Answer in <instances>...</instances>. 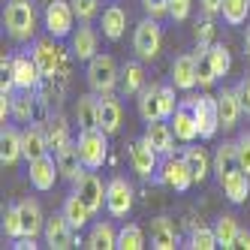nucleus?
I'll return each mask as SVG.
<instances>
[{
    "instance_id": "obj_32",
    "label": "nucleus",
    "mask_w": 250,
    "mask_h": 250,
    "mask_svg": "<svg viewBox=\"0 0 250 250\" xmlns=\"http://www.w3.org/2000/svg\"><path fill=\"white\" fill-rule=\"evenodd\" d=\"M100 27H103V37L105 40H121L124 37V27H127V12H124L118 3H112L109 9H103V21H100Z\"/></svg>"
},
{
    "instance_id": "obj_2",
    "label": "nucleus",
    "mask_w": 250,
    "mask_h": 250,
    "mask_svg": "<svg viewBox=\"0 0 250 250\" xmlns=\"http://www.w3.org/2000/svg\"><path fill=\"white\" fill-rule=\"evenodd\" d=\"M84 79H87V87H91L94 94H112L121 84V69H118L112 55H94L87 61Z\"/></svg>"
},
{
    "instance_id": "obj_29",
    "label": "nucleus",
    "mask_w": 250,
    "mask_h": 250,
    "mask_svg": "<svg viewBox=\"0 0 250 250\" xmlns=\"http://www.w3.org/2000/svg\"><path fill=\"white\" fill-rule=\"evenodd\" d=\"M76 121L82 130H91V127H100V94H84L79 97L76 103Z\"/></svg>"
},
{
    "instance_id": "obj_24",
    "label": "nucleus",
    "mask_w": 250,
    "mask_h": 250,
    "mask_svg": "<svg viewBox=\"0 0 250 250\" xmlns=\"http://www.w3.org/2000/svg\"><path fill=\"white\" fill-rule=\"evenodd\" d=\"M181 157L187 160V166H190V172H193V181L196 184H202L205 178H208V172H211V157H208V151L205 148H199L196 142H187V148L181 151Z\"/></svg>"
},
{
    "instance_id": "obj_47",
    "label": "nucleus",
    "mask_w": 250,
    "mask_h": 250,
    "mask_svg": "<svg viewBox=\"0 0 250 250\" xmlns=\"http://www.w3.org/2000/svg\"><path fill=\"white\" fill-rule=\"evenodd\" d=\"M235 145H238V169L250 175V133H241L235 139Z\"/></svg>"
},
{
    "instance_id": "obj_36",
    "label": "nucleus",
    "mask_w": 250,
    "mask_h": 250,
    "mask_svg": "<svg viewBox=\"0 0 250 250\" xmlns=\"http://www.w3.org/2000/svg\"><path fill=\"white\" fill-rule=\"evenodd\" d=\"M45 133H48V148H51V154L73 142V139H69V124H66L63 115H51L48 124H45Z\"/></svg>"
},
{
    "instance_id": "obj_39",
    "label": "nucleus",
    "mask_w": 250,
    "mask_h": 250,
    "mask_svg": "<svg viewBox=\"0 0 250 250\" xmlns=\"http://www.w3.org/2000/svg\"><path fill=\"white\" fill-rule=\"evenodd\" d=\"M145 247V232L136 223H127L118 232V250H142Z\"/></svg>"
},
{
    "instance_id": "obj_27",
    "label": "nucleus",
    "mask_w": 250,
    "mask_h": 250,
    "mask_svg": "<svg viewBox=\"0 0 250 250\" xmlns=\"http://www.w3.org/2000/svg\"><path fill=\"white\" fill-rule=\"evenodd\" d=\"M121 103L112 94H100V130H105L109 136H115L121 130Z\"/></svg>"
},
{
    "instance_id": "obj_38",
    "label": "nucleus",
    "mask_w": 250,
    "mask_h": 250,
    "mask_svg": "<svg viewBox=\"0 0 250 250\" xmlns=\"http://www.w3.org/2000/svg\"><path fill=\"white\" fill-rule=\"evenodd\" d=\"M214 232H217V244H220L223 250L235 247L238 223H235V217H232V214H220V217H217V223H214Z\"/></svg>"
},
{
    "instance_id": "obj_22",
    "label": "nucleus",
    "mask_w": 250,
    "mask_h": 250,
    "mask_svg": "<svg viewBox=\"0 0 250 250\" xmlns=\"http://www.w3.org/2000/svg\"><path fill=\"white\" fill-rule=\"evenodd\" d=\"M145 139L151 142V148L160 157H166V154H172V145H175V130L166 121H151L145 127Z\"/></svg>"
},
{
    "instance_id": "obj_14",
    "label": "nucleus",
    "mask_w": 250,
    "mask_h": 250,
    "mask_svg": "<svg viewBox=\"0 0 250 250\" xmlns=\"http://www.w3.org/2000/svg\"><path fill=\"white\" fill-rule=\"evenodd\" d=\"M199 45H196L193 55H181L172 61V84L178 91H193L199 84V76H196V63H199Z\"/></svg>"
},
{
    "instance_id": "obj_8",
    "label": "nucleus",
    "mask_w": 250,
    "mask_h": 250,
    "mask_svg": "<svg viewBox=\"0 0 250 250\" xmlns=\"http://www.w3.org/2000/svg\"><path fill=\"white\" fill-rule=\"evenodd\" d=\"M73 24H76V12H73V3H69V0H51L45 6V30L55 40L73 37V30H76Z\"/></svg>"
},
{
    "instance_id": "obj_4",
    "label": "nucleus",
    "mask_w": 250,
    "mask_h": 250,
    "mask_svg": "<svg viewBox=\"0 0 250 250\" xmlns=\"http://www.w3.org/2000/svg\"><path fill=\"white\" fill-rule=\"evenodd\" d=\"M79 154L84 160L87 169H103V163L109 160V133L91 127V130H82L79 133Z\"/></svg>"
},
{
    "instance_id": "obj_18",
    "label": "nucleus",
    "mask_w": 250,
    "mask_h": 250,
    "mask_svg": "<svg viewBox=\"0 0 250 250\" xmlns=\"http://www.w3.org/2000/svg\"><path fill=\"white\" fill-rule=\"evenodd\" d=\"M244 112V105H241V94H238V87H223V91L217 94V115H220V127L223 130H232L238 124Z\"/></svg>"
},
{
    "instance_id": "obj_33",
    "label": "nucleus",
    "mask_w": 250,
    "mask_h": 250,
    "mask_svg": "<svg viewBox=\"0 0 250 250\" xmlns=\"http://www.w3.org/2000/svg\"><path fill=\"white\" fill-rule=\"evenodd\" d=\"M232 169H238V145L235 142H223L214 151V169L211 172H217V181H223Z\"/></svg>"
},
{
    "instance_id": "obj_15",
    "label": "nucleus",
    "mask_w": 250,
    "mask_h": 250,
    "mask_svg": "<svg viewBox=\"0 0 250 250\" xmlns=\"http://www.w3.org/2000/svg\"><path fill=\"white\" fill-rule=\"evenodd\" d=\"M55 160H58V169H61V178L69 184H76L79 178L87 172L84 160L79 154V142H69V145H63L61 151H55Z\"/></svg>"
},
{
    "instance_id": "obj_12",
    "label": "nucleus",
    "mask_w": 250,
    "mask_h": 250,
    "mask_svg": "<svg viewBox=\"0 0 250 250\" xmlns=\"http://www.w3.org/2000/svg\"><path fill=\"white\" fill-rule=\"evenodd\" d=\"M30 55H33V61L40 63V69H42V76H45V79H55L61 69L66 66L63 51H61L55 42H48V40H33Z\"/></svg>"
},
{
    "instance_id": "obj_54",
    "label": "nucleus",
    "mask_w": 250,
    "mask_h": 250,
    "mask_svg": "<svg viewBox=\"0 0 250 250\" xmlns=\"http://www.w3.org/2000/svg\"><path fill=\"white\" fill-rule=\"evenodd\" d=\"M244 48H247V55H250V27H247V37H244Z\"/></svg>"
},
{
    "instance_id": "obj_41",
    "label": "nucleus",
    "mask_w": 250,
    "mask_h": 250,
    "mask_svg": "<svg viewBox=\"0 0 250 250\" xmlns=\"http://www.w3.org/2000/svg\"><path fill=\"white\" fill-rule=\"evenodd\" d=\"M208 61H211V66H214V73H217V79H223V76L229 73V66H232V55H229V48H226V45H220V42H214V45L208 48Z\"/></svg>"
},
{
    "instance_id": "obj_35",
    "label": "nucleus",
    "mask_w": 250,
    "mask_h": 250,
    "mask_svg": "<svg viewBox=\"0 0 250 250\" xmlns=\"http://www.w3.org/2000/svg\"><path fill=\"white\" fill-rule=\"evenodd\" d=\"M37 94L40 91H19L12 97V121L33 124V115H37Z\"/></svg>"
},
{
    "instance_id": "obj_10",
    "label": "nucleus",
    "mask_w": 250,
    "mask_h": 250,
    "mask_svg": "<svg viewBox=\"0 0 250 250\" xmlns=\"http://www.w3.org/2000/svg\"><path fill=\"white\" fill-rule=\"evenodd\" d=\"M105 187H109V184H103V178L97 175V169H87L79 181L73 184V190L82 196V202L91 208L94 214L103 211V205H105Z\"/></svg>"
},
{
    "instance_id": "obj_45",
    "label": "nucleus",
    "mask_w": 250,
    "mask_h": 250,
    "mask_svg": "<svg viewBox=\"0 0 250 250\" xmlns=\"http://www.w3.org/2000/svg\"><path fill=\"white\" fill-rule=\"evenodd\" d=\"M178 105L181 103L175 100V84H160V109H163V121H169L175 115Z\"/></svg>"
},
{
    "instance_id": "obj_52",
    "label": "nucleus",
    "mask_w": 250,
    "mask_h": 250,
    "mask_svg": "<svg viewBox=\"0 0 250 250\" xmlns=\"http://www.w3.org/2000/svg\"><path fill=\"white\" fill-rule=\"evenodd\" d=\"M199 3H202V12L205 15H217L220 6H223V0H199Z\"/></svg>"
},
{
    "instance_id": "obj_42",
    "label": "nucleus",
    "mask_w": 250,
    "mask_h": 250,
    "mask_svg": "<svg viewBox=\"0 0 250 250\" xmlns=\"http://www.w3.org/2000/svg\"><path fill=\"white\" fill-rule=\"evenodd\" d=\"M3 235L6 238H21L24 235V226H21V211H19V205H9L6 211H3Z\"/></svg>"
},
{
    "instance_id": "obj_46",
    "label": "nucleus",
    "mask_w": 250,
    "mask_h": 250,
    "mask_svg": "<svg viewBox=\"0 0 250 250\" xmlns=\"http://www.w3.org/2000/svg\"><path fill=\"white\" fill-rule=\"evenodd\" d=\"M214 33H217L214 21L205 19L199 27H196V45H199V48H211V45H214Z\"/></svg>"
},
{
    "instance_id": "obj_6",
    "label": "nucleus",
    "mask_w": 250,
    "mask_h": 250,
    "mask_svg": "<svg viewBox=\"0 0 250 250\" xmlns=\"http://www.w3.org/2000/svg\"><path fill=\"white\" fill-rule=\"evenodd\" d=\"M9 79L15 82L19 91H40L42 82H45L40 63L33 61V55H27V51H19V55L9 58Z\"/></svg>"
},
{
    "instance_id": "obj_44",
    "label": "nucleus",
    "mask_w": 250,
    "mask_h": 250,
    "mask_svg": "<svg viewBox=\"0 0 250 250\" xmlns=\"http://www.w3.org/2000/svg\"><path fill=\"white\" fill-rule=\"evenodd\" d=\"M196 76H199V87H211L217 82V73H214V66L208 61V48L199 51V63H196Z\"/></svg>"
},
{
    "instance_id": "obj_16",
    "label": "nucleus",
    "mask_w": 250,
    "mask_h": 250,
    "mask_svg": "<svg viewBox=\"0 0 250 250\" xmlns=\"http://www.w3.org/2000/svg\"><path fill=\"white\" fill-rule=\"evenodd\" d=\"M21 151H24L27 163H33V160L51 154V148H48V133H45L42 124H27V127L21 130Z\"/></svg>"
},
{
    "instance_id": "obj_13",
    "label": "nucleus",
    "mask_w": 250,
    "mask_h": 250,
    "mask_svg": "<svg viewBox=\"0 0 250 250\" xmlns=\"http://www.w3.org/2000/svg\"><path fill=\"white\" fill-rule=\"evenodd\" d=\"M42 235H45V244H48L51 250H66V247H76V241H79V238H76V229L69 226V220L63 217V211L45 220Z\"/></svg>"
},
{
    "instance_id": "obj_1",
    "label": "nucleus",
    "mask_w": 250,
    "mask_h": 250,
    "mask_svg": "<svg viewBox=\"0 0 250 250\" xmlns=\"http://www.w3.org/2000/svg\"><path fill=\"white\" fill-rule=\"evenodd\" d=\"M3 27L15 42L33 40V30H37V9H33L30 0H9L3 6Z\"/></svg>"
},
{
    "instance_id": "obj_28",
    "label": "nucleus",
    "mask_w": 250,
    "mask_h": 250,
    "mask_svg": "<svg viewBox=\"0 0 250 250\" xmlns=\"http://www.w3.org/2000/svg\"><path fill=\"white\" fill-rule=\"evenodd\" d=\"M19 211H21V226H24V235L37 238L40 232L45 229V217H42V208H40V202L27 196V199H21V202H19Z\"/></svg>"
},
{
    "instance_id": "obj_20",
    "label": "nucleus",
    "mask_w": 250,
    "mask_h": 250,
    "mask_svg": "<svg viewBox=\"0 0 250 250\" xmlns=\"http://www.w3.org/2000/svg\"><path fill=\"white\" fill-rule=\"evenodd\" d=\"M19 160H24L21 133L15 130L12 124H3V130H0V163H3V166H15Z\"/></svg>"
},
{
    "instance_id": "obj_25",
    "label": "nucleus",
    "mask_w": 250,
    "mask_h": 250,
    "mask_svg": "<svg viewBox=\"0 0 250 250\" xmlns=\"http://www.w3.org/2000/svg\"><path fill=\"white\" fill-rule=\"evenodd\" d=\"M220 187H223V196H226L232 205H241L247 199V193H250V175L244 169H232L223 181H220Z\"/></svg>"
},
{
    "instance_id": "obj_9",
    "label": "nucleus",
    "mask_w": 250,
    "mask_h": 250,
    "mask_svg": "<svg viewBox=\"0 0 250 250\" xmlns=\"http://www.w3.org/2000/svg\"><path fill=\"white\" fill-rule=\"evenodd\" d=\"M130 208H133V184L118 175L109 181V187H105V211H109L115 220H121V217L130 214Z\"/></svg>"
},
{
    "instance_id": "obj_26",
    "label": "nucleus",
    "mask_w": 250,
    "mask_h": 250,
    "mask_svg": "<svg viewBox=\"0 0 250 250\" xmlns=\"http://www.w3.org/2000/svg\"><path fill=\"white\" fill-rule=\"evenodd\" d=\"M121 97H139V91L145 87V66L139 61H127L121 66Z\"/></svg>"
},
{
    "instance_id": "obj_53",
    "label": "nucleus",
    "mask_w": 250,
    "mask_h": 250,
    "mask_svg": "<svg viewBox=\"0 0 250 250\" xmlns=\"http://www.w3.org/2000/svg\"><path fill=\"white\" fill-rule=\"evenodd\" d=\"M235 247L250 250V229H238V235H235Z\"/></svg>"
},
{
    "instance_id": "obj_3",
    "label": "nucleus",
    "mask_w": 250,
    "mask_h": 250,
    "mask_svg": "<svg viewBox=\"0 0 250 250\" xmlns=\"http://www.w3.org/2000/svg\"><path fill=\"white\" fill-rule=\"evenodd\" d=\"M184 105H190L196 124H199V139H214L220 130V115H217V97L211 94H190L184 97Z\"/></svg>"
},
{
    "instance_id": "obj_49",
    "label": "nucleus",
    "mask_w": 250,
    "mask_h": 250,
    "mask_svg": "<svg viewBox=\"0 0 250 250\" xmlns=\"http://www.w3.org/2000/svg\"><path fill=\"white\" fill-rule=\"evenodd\" d=\"M190 15V0H169V19L172 21H184Z\"/></svg>"
},
{
    "instance_id": "obj_23",
    "label": "nucleus",
    "mask_w": 250,
    "mask_h": 250,
    "mask_svg": "<svg viewBox=\"0 0 250 250\" xmlns=\"http://www.w3.org/2000/svg\"><path fill=\"white\" fill-rule=\"evenodd\" d=\"M139 118L151 124V121H163V109H160V84H145L139 91Z\"/></svg>"
},
{
    "instance_id": "obj_37",
    "label": "nucleus",
    "mask_w": 250,
    "mask_h": 250,
    "mask_svg": "<svg viewBox=\"0 0 250 250\" xmlns=\"http://www.w3.org/2000/svg\"><path fill=\"white\" fill-rule=\"evenodd\" d=\"M220 15H223V21H226L229 27L244 24L247 15H250V0H223Z\"/></svg>"
},
{
    "instance_id": "obj_7",
    "label": "nucleus",
    "mask_w": 250,
    "mask_h": 250,
    "mask_svg": "<svg viewBox=\"0 0 250 250\" xmlns=\"http://www.w3.org/2000/svg\"><path fill=\"white\" fill-rule=\"evenodd\" d=\"M160 45H163V30H160V21L148 15V19H142L136 24L133 51L139 55V61H154L160 55Z\"/></svg>"
},
{
    "instance_id": "obj_51",
    "label": "nucleus",
    "mask_w": 250,
    "mask_h": 250,
    "mask_svg": "<svg viewBox=\"0 0 250 250\" xmlns=\"http://www.w3.org/2000/svg\"><path fill=\"white\" fill-rule=\"evenodd\" d=\"M15 250H37V238H30V235H21V238H15L12 244Z\"/></svg>"
},
{
    "instance_id": "obj_50",
    "label": "nucleus",
    "mask_w": 250,
    "mask_h": 250,
    "mask_svg": "<svg viewBox=\"0 0 250 250\" xmlns=\"http://www.w3.org/2000/svg\"><path fill=\"white\" fill-rule=\"evenodd\" d=\"M238 94H241V105H244V112L250 115V79H244L238 84Z\"/></svg>"
},
{
    "instance_id": "obj_5",
    "label": "nucleus",
    "mask_w": 250,
    "mask_h": 250,
    "mask_svg": "<svg viewBox=\"0 0 250 250\" xmlns=\"http://www.w3.org/2000/svg\"><path fill=\"white\" fill-rule=\"evenodd\" d=\"M151 181L154 184H166V187H172L178 193H184V190H190V184H196L187 160L184 157H172V154H166L163 160H160V169H157V175L151 178Z\"/></svg>"
},
{
    "instance_id": "obj_19",
    "label": "nucleus",
    "mask_w": 250,
    "mask_h": 250,
    "mask_svg": "<svg viewBox=\"0 0 250 250\" xmlns=\"http://www.w3.org/2000/svg\"><path fill=\"white\" fill-rule=\"evenodd\" d=\"M27 166H30V184L37 187L40 193H48L51 187H55L61 169H58V160L51 157V154H45V157H40V160H33V163H27Z\"/></svg>"
},
{
    "instance_id": "obj_11",
    "label": "nucleus",
    "mask_w": 250,
    "mask_h": 250,
    "mask_svg": "<svg viewBox=\"0 0 250 250\" xmlns=\"http://www.w3.org/2000/svg\"><path fill=\"white\" fill-rule=\"evenodd\" d=\"M130 163H133V172L139 178H145V181H151V178L157 175V169H160V154L151 148V142L145 136L130 145Z\"/></svg>"
},
{
    "instance_id": "obj_17",
    "label": "nucleus",
    "mask_w": 250,
    "mask_h": 250,
    "mask_svg": "<svg viewBox=\"0 0 250 250\" xmlns=\"http://www.w3.org/2000/svg\"><path fill=\"white\" fill-rule=\"evenodd\" d=\"M97 45H100L97 30L91 27V21H82V27H76L73 30V40H69V51H73V58L76 61H91L94 55H100Z\"/></svg>"
},
{
    "instance_id": "obj_48",
    "label": "nucleus",
    "mask_w": 250,
    "mask_h": 250,
    "mask_svg": "<svg viewBox=\"0 0 250 250\" xmlns=\"http://www.w3.org/2000/svg\"><path fill=\"white\" fill-rule=\"evenodd\" d=\"M142 6H145V12L151 15V19H166L169 15V0H142Z\"/></svg>"
},
{
    "instance_id": "obj_43",
    "label": "nucleus",
    "mask_w": 250,
    "mask_h": 250,
    "mask_svg": "<svg viewBox=\"0 0 250 250\" xmlns=\"http://www.w3.org/2000/svg\"><path fill=\"white\" fill-rule=\"evenodd\" d=\"M69 3H73V12H76L79 21H94L100 15L103 0H69Z\"/></svg>"
},
{
    "instance_id": "obj_21",
    "label": "nucleus",
    "mask_w": 250,
    "mask_h": 250,
    "mask_svg": "<svg viewBox=\"0 0 250 250\" xmlns=\"http://www.w3.org/2000/svg\"><path fill=\"white\" fill-rule=\"evenodd\" d=\"M169 121H172L175 139H181L184 145H187V142H196V136H199V124H196V115H193L190 105H184V103H181Z\"/></svg>"
},
{
    "instance_id": "obj_31",
    "label": "nucleus",
    "mask_w": 250,
    "mask_h": 250,
    "mask_svg": "<svg viewBox=\"0 0 250 250\" xmlns=\"http://www.w3.org/2000/svg\"><path fill=\"white\" fill-rule=\"evenodd\" d=\"M151 247L154 250H175L178 247V232L169 223V217H157L151 223Z\"/></svg>"
},
{
    "instance_id": "obj_30",
    "label": "nucleus",
    "mask_w": 250,
    "mask_h": 250,
    "mask_svg": "<svg viewBox=\"0 0 250 250\" xmlns=\"http://www.w3.org/2000/svg\"><path fill=\"white\" fill-rule=\"evenodd\" d=\"M63 217L69 220V226L79 232V229H84V226H87V220L94 217V211L87 208V205L82 202V196L73 190V193H69L66 199H63Z\"/></svg>"
},
{
    "instance_id": "obj_34",
    "label": "nucleus",
    "mask_w": 250,
    "mask_h": 250,
    "mask_svg": "<svg viewBox=\"0 0 250 250\" xmlns=\"http://www.w3.org/2000/svg\"><path fill=\"white\" fill-rule=\"evenodd\" d=\"M84 247H91V250H112L118 247V232L109 220H103V223H94L91 226V235H87Z\"/></svg>"
},
{
    "instance_id": "obj_40",
    "label": "nucleus",
    "mask_w": 250,
    "mask_h": 250,
    "mask_svg": "<svg viewBox=\"0 0 250 250\" xmlns=\"http://www.w3.org/2000/svg\"><path fill=\"white\" fill-rule=\"evenodd\" d=\"M187 247L193 250H214V247H220L217 244V232H214V226H196L190 229V238H187Z\"/></svg>"
}]
</instances>
